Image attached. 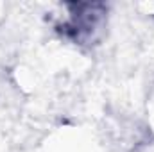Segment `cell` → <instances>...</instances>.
<instances>
[{"mask_svg":"<svg viewBox=\"0 0 154 152\" xmlns=\"http://www.w3.org/2000/svg\"><path fill=\"white\" fill-rule=\"evenodd\" d=\"M151 123H152V127H154V95H152V99H151Z\"/></svg>","mask_w":154,"mask_h":152,"instance_id":"cell-1","label":"cell"}]
</instances>
